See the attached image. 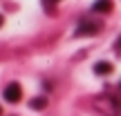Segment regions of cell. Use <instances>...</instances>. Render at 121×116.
Returning <instances> with one entry per match:
<instances>
[{"mask_svg":"<svg viewBox=\"0 0 121 116\" xmlns=\"http://www.w3.org/2000/svg\"><path fill=\"white\" fill-rule=\"evenodd\" d=\"M92 9L96 13H108V11H112V0H96L92 4Z\"/></svg>","mask_w":121,"mask_h":116,"instance_id":"cell-3","label":"cell"},{"mask_svg":"<svg viewBox=\"0 0 121 116\" xmlns=\"http://www.w3.org/2000/svg\"><path fill=\"white\" fill-rule=\"evenodd\" d=\"M2 22H4V18H2V16H0V27H2Z\"/></svg>","mask_w":121,"mask_h":116,"instance_id":"cell-7","label":"cell"},{"mask_svg":"<svg viewBox=\"0 0 121 116\" xmlns=\"http://www.w3.org/2000/svg\"><path fill=\"white\" fill-rule=\"evenodd\" d=\"M0 114H2V107H0Z\"/></svg>","mask_w":121,"mask_h":116,"instance_id":"cell-8","label":"cell"},{"mask_svg":"<svg viewBox=\"0 0 121 116\" xmlns=\"http://www.w3.org/2000/svg\"><path fill=\"white\" fill-rule=\"evenodd\" d=\"M29 107L31 109H45L47 107V98H45V96H36V98L29 100Z\"/></svg>","mask_w":121,"mask_h":116,"instance_id":"cell-5","label":"cell"},{"mask_svg":"<svg viewBox=\"0 0 121 116\" xmlns=\"http://www.w3.org/2000/svg\"><path fill=\"white\" fill-rule=\"evenodd\" d=\"M2 96H4L7 103H18V100L22 98V87L18 85V83H9V85L2 89Z\"/></svg>","mask_w":121,"mask_h":116,"instance_id":"cell-1","label":"cell"},{"mask_svg":"<svg viewBox=\"0 0 121 116\" xmlns=\"http://www.w3.org/2000/svg\"><path fill=\"white\" fill-rule=\"evenodd\" d=\"M112 63H105V60H101V63H96L94 65V72L96 74H99V76H105V74H110V72H112Z\"/></svg>","mask_w":121,"mask_h":116,"instance_id":"cell-4","label":"cell"},{"mask_svg":"<svg viewBox=\"0 0 121 116\" xmlns=\"http://www.w3.org/2000/svg\"><path fill=\"white\" fill-rule=\"evenodd\" d=\"M101 31V22H92V20H83L81 25L76 27L74 36H94Z\"/></svg>","mask_w":121,"mask_h":116,"instance_id":"cell-2","label":"cell"},{"mask_svg":"<svg viewBox=\"0 0 121 116\" xmlns=\"http://www.w3.org/2000/svg\"><path fill=\"white\" fill-rule=\"evenodd\" d=\"M45 4H52V2H58V0H43Z\"/></svg>","mask_w":121,"mask_h":116,"instance_id":"cell-6","label":"cell"}]
</instances>
